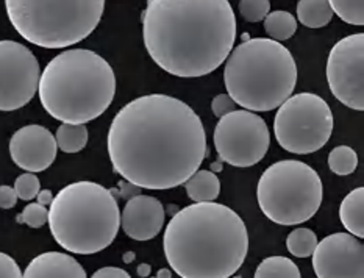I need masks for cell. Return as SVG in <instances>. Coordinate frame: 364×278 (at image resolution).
<instances>
[{
    "mask_svg": "<svg viewBox=\"0 0 364 278\" xmlns=\"http://www.w3.org/2000/svg\"><path fill=\"white\" fill-rule=\"evenodd\" d=\"M275 139L296 155L318 152L333 133V114L328 103L313 92H300L284 100L274 119Z\"/></svg>",
    "mask_w": 364,
    "mask_h": 278,
    "instance_id": "obj_9",
    "label": "cell"
},
{
    "mask_svg": "<svg viewBox=\"0 0 364 278\" xmlns=\"http://www.w3.org/2000/svg\"><path fill=\"white\" fill-rule=\"evenodd\" d=\"M339 219L350 235L358 240L364 236V188L350 191L339 206Z\"/></svg>",
    "mask_w": 364,
    "mask_h": 278,
    "instance_id": "obj_17",
    "label": "cell"
},
{
    "mask_svg": "<svg viewBox=\"0 0 364 278\" xmlns=\"http://www.w3.org/2000/svg\"><path fill=\"white\" fill-rule=\"evenodd\" d=\"M5 6L23 39L44 49H65L96 30L105 0H5Z\"/></svg>",
    "mask_w": 364,
    "mask_h": 278,
    "instance_id": "obj_7",
    "label": "cell"
},
{
    "mask_svg": "<svg viewBox=\"0 0 364 278\" xmlns=\"http://www.w3.org/2000/svg\"><path fill=\"white\" fill-rule=\"evenodd\" d=\"M16 220H18L19 224H26L31 228H39L46 225L47 220H49V210L36 202L28 203L26 208L22 210L19 216L16 218Z\"/></svg>",
    "mask_w": 364,
    "mask_h": 278,
    "instance_id": "obj_27",
    "label": "cell"
},
{
    "mask_svg": "<svg viewBox=\"0 0 364 278\" xmlns=\"http://www.w3.org/2000/svg\"><path fill=\"white\" fill-rule=\"evenodd\" d=\"M134 258H136V255H134V252H125L124 257H122L125 264H132L133 261H134Z\"/></svg>",
    "mask_w": 364,
    "mask_h": 278,
    "instance_id": "obj_36",
    "label": "cell"
},
{
    "mask_svg": "<svg viewBox=\"0 0 364 278\" xmlns=\"http://www.w3.org/2000/svg\"><path fill=\"white\" fill-rule=\"evenodd\" d=\"M235 107H236V103L232 100V97L228 94H219L211 102L213 114L219 119L228 113H232V111H235Z\"/></svg>",
    "mask_w": 364,
    "mask_h": 278,
    "instance_id": "obj_29",
    "label": "cell"
},
{
    "mask_svg": "<svg viewBox=\"0 0 364 278\" xmlns=\"http://www.w3.org/2000/svg\"><path fill=\"white\" fill-rule=\"evenodd\" d=\"M164 218V206L158 198L139 194L127 201L121 213V227L134 241H150L161 232Z\"/></svg>",
    "mask_w": 364,
    "mask_h": 278,
    "instance_id": "obj_15",
    "label": "cell"
},
{
    "mask_svg": "<svg viewBox=\"0 0 364 278\" xmlns=\"http://www.w3.org/2000/svg\"><path fill=\"white\" fill-rule=\"evenodd\" d=\"M14 191L21 201L30 202V201H33L39 191H41V183H39V178L35 176V173L27 172L16 178Z\"/></svg>",
    "mask_w": 364,
    "mask_h": 278,
    "instance_id": "obj_28",
    "label": "cell"
},
{
    "mask_svg": "<svg viewBox=\"0 0 364 278\" xmlns=\"http://www.w3.org/2000/svg\"><path fill=\"white\" fill-rule=\"evenodd\" d=\"M238 8L242 19L255 23L264 21L271 10V2L269 0H240Z\"/></svg>",
    "mask_w": 364,
    "mask_h": 278,
    "instance_id": "obj_26",
    "label": "cell"
},
{
    "mask_svg": "<svg viewBox=\"0 0 364 278\" xmlns=\"http://www.w3.org/2000/svg\"><path fill=\"white\" fill-rule=\"evenodd\" d=\"M39 100L53 119L85 125L102 116L116 94V77L109 63L88 49L61 52L39 77Z\"/></svg>",
    "mask_w": 364,
    "mask_h": 278,
    "instance_id": "obj_4",
    "label": "cell"
},
{
    "mask_svg": "<svg viewBox=\"0 0 364 278\" xmlns=\"http://www.w3.org/2000/svg\"><path fill=\"white\" fill-rule=\"evenodd\" d=\"M253 278H300V269L287 257H269L258 264Z\"/></svg>",
    "mask_w": 364,
    "mask_h": 278,
    "instance_id": "obj_22",
    "label": "cell"
},
{
    "mask_svg": "<svg viewBox=\"0 0 364 278\" xmlns=\"http://www.w3.org/2000/svg\"><path fill=\"white\" fill-rule=\"evenodd\" d=\"M264 30L269 38L277 43H282L294 36L297 31V21L294 14L288 11H272L264 18Z\"/></svg>",
    "mask_w": 364,
    "mask_h": 278,
    "instance_id": "obj_20",
    "label": "cell"
},
{
    "mask_svg": "<svg viewBox=\"0 0 364 278\" xmlns=\"http://www.w3.org/2000/svg\"><path fill=\"white\" fill-rule=\"evenodd\" d=\"M223 163H224L223 160H219V161H216V163H213V166H211V172H215V173H216L218 171H219V172L223 171Z\"/></svg>",
    "mask_w": 364,
    "mask_h": 278,
    "instance_id": "obj_38",
    "label": "cell"
},
{
    "mask_svg": "<svg viewBox=\"0 0 364 278\" xmlns=\"http://www.w3.org/2000/svg\"><path fill=\"white\" fill-rule=\"evenodd\" d=\"M328 4L339 19L350 26L364 23V0H328Z\"/></svg>",
    "mask_w": 364,
    "mask_h": 278,
    "instance_id": "obj_25",
    "label": "cell"
},
{
    "mask_svg": "<svg viewBox=\"0 0 364 278\" xmlns=\"http://www.w3.org/2000/svg\"><path fill=\"white\" fill-rule=\"evenodd\" d=\"M108 154L114 171L138 188L181 186L208 155L199 114L180 99L149 94L132 100L113 119Z\"/></svg>",
    "mask_w": 364,
    "mask_h": 278,
    "instance_id": "obj_1",
    "label": "cell"
},
{
    "mask_svg": "<svg viewBox=\"0 0 364 278\" xmlns=\"http://www.w3.org/2000/svg\"><path fill=\"white\" fill-rule=\"evenodd\" d=\"M147 278H156V277H147Z\"/></svg>",
    "mask_w": 364,
    "mask_h": 278,
    "instance_id": "obj_40",
    "label": "cell"
},
{
    "mask_svg": "<svg viewBox=\"0 0 364 278\" xmlns=\"http://www.w3.org/2000/svg\"><path fill=\"white\" fill-rule=\"evenodd\" d=\"M323 186L311 166L282 160L259 177L257 201L264 216L279 225H300L319 211Z\"/></svg>",
    "mask_w": 364,
    "mask_h": 278,
    "instance_id": "obj_8",
    "label": "cell"
},
{
    "mask_svg": "<svg viewBox=\"0 0 364 278\" xmlns=\"http://www.w3.org/2000/svg\"><path fill=\"white\" fill-rule=\"evenodd\" d=\"M311 257L318 278H364V245L350 233L326 236Z\"/></svg>",
    "mask_w": 364,
    "mask_h": 278,
    "instance_id": "obj_13",
    "label": "cell"
},
{
    "mask_svg": "<svg viewBox=\"0 0 364 278\" xmlns=\"http://www.w3.org/2000/svg\"><path fill=\"white\" fill-rule=\"evenodd\" d=\"M136 272H138V277L147 278V277H150V272H152V267H150V264H147V263H141L136 269Z\"/></svg>",
    "mask_w": 364,
    "mask_h": 278,
    "instance_id": "obj_35",
    "label": "cell"
},
{
    "mask_svg": "<svg viewBox=\"0 0 364 278\" xmlns=\"http://www.w3.org/2000/svg\"><path fill=\"white\" fill-rule=\"evenodd\" d=\"M328 168L336 176H350L358 168V155L349 146H338L328 155Z\"/></svg>",
    "mask_w": 364,
    "mask_h": 278,
    "instance_id": "obj_24",
    "label": "cell"
},
{
    "mask_svg": "<svg viewBox=\"0 0 364 278\" xmlns=\"http://www.w3.org/2000/svg\"><path fill=\"white\" fill-rule=\"evenodd\" d=\"M163 247L172 271L181 278H230L247 257L249 233L230 206L193 203L173 214Z\"/></svg>",
    "mask_w": 364,
    "mask_h": 278,
    "instance_id": "obj_3",
    "label": "cell"
},
{
    "mask_svg": "<svg viewBox=\"0 0 364 278\" xmlns=\"http://www.w3.org/2000/svg\"><path fill=\"white\" fill-rule=\"evenodd\" d=\"M331 94L350 109H364V35H349L333 46L327 60Z\"/></svg>",
    "mask_w": 364,
    "mask_h": 278,
    "instance_id": "obj_12",
    "label": "cell"
},
{
    "mask_svg": "<svg viewBox=\"0 0 364 278\" xmlns=\"http://www.w3.org/2000/svg\"><path fill=\"white\" fill-rule=\"evenodd\" d=\"M218 155L235 168H250L266 156L271 133L266 121L249 109H235L219 119L213 134Z\"/></svg>",
    "mask_w": 364,
    "mask_h": 278,
    "instance_id": "obj_10",
    "label": "cell"
},
{
    "mask_svg": "<svg viewBox=\"0 0 364 278\" xmlns=\"http://www.w3.org/2000/svg\"><path fill=\"white\" fill-rule=\"evenodd\" d=\"M18 203V194H16L14 188L2 185L0 186V208L2 210H11Z\"/></svg>",
    "mask_w": 364,
    "mask_h": 278,
    "instance_id": "obj_31",
    "label": "cell"
},
{
    "mask_svg": "<svg viewBox=\"0 0 364 278\" xmlns=\"http://www.w3.org/2000/svg\"><path fill=\"white\" fill-rule=\"evenodd\" d=\"M57 152V139L43 125L22 127L10 139L11 160L21 169L31 173L49 169Z\"/></svg>",
    "mask_w": 364,
    "mask_h": 278,
    "instance_id": "obj_14",
    "label": "cell"
},
{
    "mask_svg": "<svg viewBox=\"0 0 364 278\" xmlns=\"http://www.w3.org/2000/svg\"><path fill=\"white\" fill-rule=\"evenodd\" d=\"M141 21L150 58L173 77L208 75L233 50L236 16L228 0H147Z\"/></svg>",
    "mask_w": 364,
    "mask_h": 278,
    "instance_id": "obj_2",
    "label": "cell"
},
{
    "mask_svg": "<svg viewBox=\"0 0 364 278\" xmlns=\"http://www.w3.org/2000/svg\"><path fill=\"white\" fill-rule=\"evenodd\" d=\"M183 185L188 197L196 203L215 202L220 194L219 177L211 171H197Z\"/></svg>",
    "mask_w": 364,
    "mask_h": 278,
    "instance_id": "obj_18",
    "label": "cell"
},
{
    "mask_svg": "<svg viewBox=\"0 0 364 278\" xmlns=\"http://www.w3.org/2000/svg\"><path fill=\"white\" fill-rule=\"evenodd\" d=\"M318 236L310 228L300 227L292 230L287 237V247L291 255L296 258H308L313 255V252L318 245Z\"/></svg>",
    "mask_w": 364,
    "mask_h": 278,
    "instance_id": "obj_23",
    "label": "cell"
},
{
    "mask_svg": "<svg viewBox=\"0 0 364 278\" xmlns=\"http://www.w3.org/2000/svg\"><path fill=\"white\" fill-rule=\"evenodd\" d=\"M156 278H172V272L169 269H160V271L156 272Z\"/></svg>",
    "mask_w": 364,
    "mask_h": 278,
    "instance_id": "obj_37",
    "label": "cell"
},
{
    "mask_svg": "<svg viewBox=\"0 0 364 278\" xmlns=\"http://www.w3.org/2000/svg\"><path fill=\"white\" fill-rule=\"evenodd\" d=\"M297 18L308 28H322L333 18L328 0H299Z\"/></svg>",
    "mask_w": 364,
    "mask_h": 278,
    "instance_id": "obj_19",
    "label": "cell"
},
{
    "mask_svg": "<svg viewBox=\"0 0 364 278\" xmlns=\"http://www.w3.org/2000/svg\"><path fill=\"white\" fill-rule=\"evenodd\" d=\"M22 278H88L78 261L61 252H46L30 261Z\"/></svg>",
    "mask_w": 364,
    "mask_h": 278,
    "instance_id": "obj_16",
    "label": "cell"
},
{
    "mask_svg": "<svg viewBox=\"0 0 364 278\" xmlns=\"http://www.w3.org/2000/svg\"><path fill=\"white\" fill-rule=\"evenodd\" d=\"M227 94L253 113L279 108L297 85V65L282 43L269 38L242 41L230 52L224 69Z\"/></svg>",
    "mask_w": 364,
    "mask_h": 278,
    "instance_id": "obj_5",
    "label": "cell"
},
{
    "mask_svg": "<svg viewBox=\"0 0 364 278\" xmlns=\"http://www.w3.org/2000/svg\"><path fill=\"white\" fill-rule=\"evenodd\" d=\"M39 77V63L28 47L0 41V111L26 107L38 92Z\"/></svg>",
    "mask_w": 364,
    "mask_h": 278,
    "instance_id": "obj_11",
    "label": "cell"
},
{
    "mask_svg": "<svg viewBox=\"0 0 364 278\" xmlns=\"http://www.w3.org/2000/svg\"><path fill=\"white\" fill-rule=\"evenodd\" d=\"M57 146L65 154H78L88 144V129L82 125L61 124L55 134Z\"/></svg>",
    "mask_w": 364,
    "mask_h": 278,
    "instance_id": "obj_21",
    "label": "cell"
},
{
    "mask_svg": "<svg viewBox=\"0 0 364 278\" xmlns=\"http://www.w3.org/2000/svg\"><path fill=\"white\" fill-rule=\"evenodd\" d=\"M91 278H132L130 274L121 267H102L92 274Z\"/></svg>",
    "mask_w": 364,
    "mask_h": 278,
    "instance_id": "obj_32",
    "label": "cell"
},
{
    "mask_svg": "<svg viewBox=\"0 0 364 278\" xmlns=\"http://www.w3.org/2000/svg\"><path fill=\"white\" fill-rule=\"evenodd\" d=\"M141 194V188H138L136 185L130 183V181L127 180H121L119 181V196L125 201H130V198L136 197Z\"/></svg>",
    "mask_w": 364,
    "mask_h": 278,
    "instance_id": "obj_33",
    "label": "cell"
},
{
    "mask_svg": "<svg viewBox=\"0 0 364 278\" xmlns=\"http://www.w3.org/2000/svg\"><path fill=\"white\" fill-rule=\"evenodd\" d=\"M232 278H242L241 275H235V277H232Z\"/></svg>",
    "mask_w": 364,
    "mask_h": 278,
    "instance_id": "obj_39",
    "label": "cell"
},
{
    "mask_svg": "<svg viewBox=\"0 0 364 278\" xmlns=\"http://www.w3.org/2000/svg\"><path fill=\"white\" fill-rule=\"evenodd\" d=\"M36 201H38L36 203L43 205V206L50 205V203H52V201H53V194H52V191H49V189H43V191H39L38 196H36Z\"/></svg>",
    "mask_w": 364,
    "mask_h": 278,
    "instance_id": "obj_34",
    "label": "cell"
},
{
    "mask_svg": "<svg viewBox=\"0 0 364 278\" xmlns=\"http://www.w3.org/2000/svg\"><path fill=\"white\" fill-rule=\"evenodd\" d=\"M0 278H22L19 264L4 252H0Z\"/></svg>",
    "mask_w": 364,
    "mask_h": 278,
    "instance_id": "obj_30",
    "label": "cell"
},
{
    "mask_svg": "<svg viewBox=\"0 0 364 278\" xmlns=\"http://www.w3.org/2000/svg\"><path fill=\"white\" fill-rule=\"evenodd\" d=\"M47 222L63 249L92 255L116 240L121 211L113 191L94 181H77L53 197Z\"/></svg>",
    "mask_w": 364,
    "mask_h": 278,
    "instance_id": "obj_6",
    "label": "cell"
}]
</instances>
